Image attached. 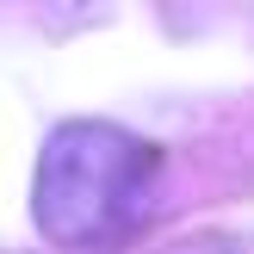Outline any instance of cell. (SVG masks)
Segmentation results:
<instances>
[{"label": "cell", "mask_w": 254, "mask_h": 254, "mask_svg": "<svg viewBox=\"0 0 254 254\" xmlns=\"http://www.w3.org/2000/svg\"><path fill=\"white\" fill-rule=\"evenodd\" d=\"M155 149L99 118L56 124L37 155L31 217L56 248H93L118 236L155 192Z\"/></svg>", "instance_id": "cell-1"}]
</instances>
